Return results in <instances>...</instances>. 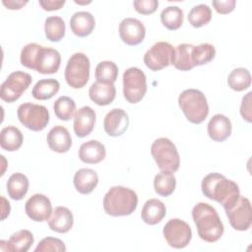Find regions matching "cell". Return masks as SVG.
<instances>
[{
	"label": "cell",
	"instance_id": "1",
	"mask_svg": "<svg viewBox=\"0 0 252 252\" xmlns=\"http://www.w3.org/2000/svg\"><path fill=\"white\" fill-rule=\"evenodd\" d=\"M201 188L207 198L220 203L223 209L234 204L240 196L238 185L218 172L206 175L202 180Z\"/></svg>",
	"mask_w": 252,
	"mask_h": 252
},
{
	"label": "cell",
	"instance_id": "2",
	"mask_svg": "<svg viewBox=\"0 0 252 252\" xmlns=\"http://www.w3.org/2000/svg\"><path fill=\"white\" fill-rule=\"evenodd\" d=\"M192 218L198 235L206 242H216L223 234V224L217 210L208 203L200 202L192 209Z\"/></svg>",
	"mask_w": 252,
	"mask_h": 252
},
{
	"label": "cell",
	"instance_id": "3",
	"mask_svg": "<svg viewBox=\"0 0 252 252\" xmlns=\"http://www.w3.org/2000/svg\"><path fill=\"white\" fill-rule=\"evenodd\" d=\"M138 196L135 191L123 186L111 187L103 197V209L112 217L129 216L136 210Z\"/></svg>",
	"mask_w": 252,
	"mask_h": 252
},
{
	"label": "cell",
	"instance_id": "4",
	"mask_svg": "<svg viewBox=\"0 0 252 252\" xmlns=\"http://www.w3.org/2000/svg\"><path fill=\"white\" fill-rule=\"evenodd\" d=\"M178 104L186 119L193 124L202 123L209 114V105L205 94L196 89L183 91L178 96Z\"/></svg>",
	"mask_w": 252,
	"mask_h": 252
},
{
	"label": "cell",
	"instance_id": "5",
	"mask_svg": "<svg viewBox=\"0 0 252 252\" xmlns=\"http://www.w3.org/2000/svg\"><path fill=\"white\" fill-rule=\"evenodd\" d=\"M151 154L160 170L175 172L180 165L178 151L168 138H158L151 146Z\"/></svg>",
	"mask_w": 252,
	"mask_h": 252
},
{
	"label": "cell",
	"instance_id": "6",
	"mask_svg": "<svg viewBox=\"0 0 252 252\" xmlns=\"http://www.w3.org/2000/svg\"><path fill=\"white\" fill-rule=\"evenodd\" d=\"M91 63L88 56L82 52L74 53L65 68V80L73 89L83 88L90 78Z\"/></svg>",
	"mask_w": 252,
	"mask_h": 252
},
{
	"label": "cell",
	"instance_id": "7",
	"mask_svg": "<svg viewBox=\"0 0 252 252\" xmlns=\"http://www.w3.org/2000/svg\"><path fill=\"white\" fill-rule=\"evenodd\" d=\"M147 93V78L145 73L137 68L130 67L123 74V94L130 103H138Z\"/></svg>",
	"mask_w": 252,
	"mask_h": 252
},
{
	"label": "cell",
	"instance_id": "8",
	"mask_svg": "<svg viewBox=\"0 0 252 252\" xmlns=\"http://www.w3.org/2000/svg\"><path fill=\"white\" fill-rule=\"evenodd\" d=\"M20 122L32 131L43 130L49 122L48 109L40 104L32 102L22 103L17 110Z\"/></svg>",
	"mask_w": 252,
	"mask_h": 252
},
{
	"label": "cell",
	"instance_id": "9",
	"mask_svg": "<svg viewBox=\"0 0 252 252\" xmlns=\"http://www.w3.org/2000/svg\"><path fill=\"white\" fill-rule=\"evenodd\" d=\"M32 81V78L29 73L23 71H15L11 73L1 85V99L9 103L16 101L30 87Z\"/></svg>",
	"mask_w": 252,
	"mask_h": 252
},
{
	"label": "cell",
	"instance_id": "10",
	"mask_svg": "<svg viewBox=\"0 0 252 252\" xmlns=\"http://www.w3.org/2000/svg\"><path fill=\"white\" fill-rule=\"evenodd\" d=\"M162 232L167 244L176 249L186 247L192 239L190 225L180 219L169 220L164 224Z\"/></svg>",
	"mask_w": 252,
	"mask_h": 252
},
{
	"label": "cell",
	"instance_id": "11",
	"mask_svg": "<svg viewBox=\"0 0 252 252\" xmlns=\"http://www.w3.org/2000/svg\"><path fill=\"white\" fill-rule=\"evenodd\" d=\"M174 47L166 41L155 43L144 55V63L152 71H159L172 65Z\"/></svg>",
	"mask_w": 252,
	"mask_h": 252
},
{
	"label": "cell",
	"instance_id": "12",
	"mask_svg": "<svg viewBox=\"0 0 252 252\" xmlns=\"http://www.w3.org/2000/svg\"><path fill=\"white\" fill-rule=\"evenodd\" d=\"M230 225L239 231L250 228L252 222V210L250 201L243 196H239L234 204L224 209Z\"/></svg>",
	"mask_w": 252,
	"mask_h": 252
},
{
	"label": "cell",
	"instance_id": "13",
	"mask_svg": "<svg viewBox=\"0 0 252 252\" xmlns=\"http://www.w3.org/2000/svg\"><path fill=\"white\" fill-rule=\"evenodd\" d=\"M25 211L32 220L41 222L49 220L52 214V205L45 195L34 194L26 202Z\"/></svg>",
	"mask_w": 252,
	"mask_h": 252
},
{
	"label": "cell",
	"instance_id": "14",
	"mask_svg": "<svg viewBox=\"0 0 252 252\" xmlns=\"http://www.w3.org/2000/svg\"><path fill=\"white\" fill-rule=\"evenodd\" d=\"M60 63L61 55L56 49L40 46L33 61V70L44 75L54 74L58 71Z\"/></svg>",
	"mask_w": 252,
	"mask_h": 252
},
{
	"label": "cell",
	"instance_id": "15",
	"mask_svg": "<svg viewBox=\"0 0 252 252\" xmlns=\"http://www.w3.org/2000/svg\"><path fill=\"white\" fill-rule=\"evenodd\" d=\"M119 35L128 45L140 44L146 35L144 24L135 18H125L119 24Z\"/></svg>",
	"mask_w": 252,
	"mask_h": 252
},
{
	"label": "cell",
	"instance_id": "16",
	"mask_svg": "<svg viewBox=\"0 0 252 252\" xmlns=\"http://www.w3.org/2000/svg\"><path fill=\"white\" fill-rule=\"evenodd\" d=\"M129 126L128 114L121 108H113L104 117L103 129L110 137H118L124 134Z\"/></svg>",
	"mask_w": 252,
	"mask_h": 252
},
{
	"label": "cell",
	"instance_id": "17",
	"mask_svg": "<svg viewBox=\"0 0 252 252\" xmlns=\"http://www.w3.org/2000/svg\"><path fill=\"white\" fill-rule=\"evenodd\" d=\"M95 123V112L90 106H83L76 110L74 114V132L80 137L84 138L92 133Z\"/></svg>",
	"mask_w": 252,
	"mask_h": 252
},
{
	"label": "cell",
	"instance_id": "18",
	"mask_svg": "<svg viewBox=\"0 0 252 252\" xmlns=\"http://www.w3.org/2000/svg\"><path fill=\"white\" fill-rule=\"evenodd\" d=\"M33 235L30 230L21 229L13 233L9 240L0 241V249L9 252H27L33 243Z\"/></svg>",
	"mask_w": 252,
	"mask_h": 252
},
{
	"label": "cell",
	"instance_id": "19",
	"mask_svg": "<svg viewBox=\"0 0 252 252\" xmlns=\"http://www.w3.org/2000/svg\"><path fill=\"white\" fill-rule=\"evenodd\" d=\"M46 141L49 148L59 154L68 152L72 146V138L68 129L61 125L54 126L50 129Z\"/></svg>",
	"mask_w": 252,
	"mask_h": 252
},
{
	"label": "cell",
	"instance_id": "20",
	"mask_svg": "<svg viewBox=\"0 0 252 252\" xmlns=\"http://www.w3.org/2000/svg\"><path fill=\"white\" fill-rule=\"evenodd\" d=\"M116 95V89L112 83L96 81L92 84L89 90L90 98L97 105L104 106L110 104Z\"/></svg>",
	"mask_w": 252,
	"mask_h": 252
},
{
	"label": "cell",
	"instance_id": "21",
	"mask_svg": "<svg viewBox=\"0 0 252 252\" xmlns=\"http://www.w3.org/2000/svg\"><path fill=\"white\" fill-rule=\"evenodd\" d=\"M232 126L228 117L223 114L214 115L208 123L209 137L215 142H223L231 134Z\"/></svg>",
	"mask_w": 252,
	"mask_h": 252
},
{
	"label": "cell",
	"instance_id": "22",
	"mask_svg": "<svg viewBox=\"0 0 252 252\" xmlns=\"http://www.w3.org/2000/svg\"><path fill=\"white\" fill-rule=\"evenodd\" d=\"M79 158L89 164L98 163L104 159L106 156L105 147L99 141L90 140L81 145L79 149Z\"/></svg>",
	"mask_w": 252,
	"mask_h": 252
},
{
	"label": "cell",
	"instance_id": "23",
	"mask_svg": "<svg viewBox=\"0 0 252 252\" xmlns=\"http://www.w3.org/2000/svg\"><path fill=\"white\" fill-rule=\"evenodd\" d=\"M95 27L94 16L87 11H80L73 14L70 19V28L74 34L80 37L88 36Z\"/></svg>",
	"mask_w": 252,
	"mask_h": 252
},
{
	"label": "cell",
	"instance_id": "24",
	"mask_svg": "<svg viewBox=\"0 0 252 252\" xmlns=\"http://www.w3.org/2000/svg\"><path fill=\"white\" fill-rule=\"evenodd\" d=\"M74 223L72 212L66 207H57L48 220L49 228L58 233L68 232Z\"/></svg>",
	"mask_w": 252,
	"mask_h": 252
},
{
	"label": "cell",
	"instance_id": "25",
	"mask_svg": "<svg viewBox=\"0 0 252 252\" xmlns=\"http://www.w3.org/2000/svg\"><path fill=\"white\" fill-rule=\"evenodd\" d=\"M166 215L165 205L158 199L148 200L141 211V218L147 224L154 225L162 220Z\"/></svg>",
	"mask_w": 252,
	"mask_h": 252
},
{
	"label": "cell",
	"instance_id": "26",
	"mask_svg": "<svg viewBox=\"0 0 252 252\" xmlns=\"http://www.w3.org/2000/svg\"><path fill=\"white\" fill-rule=\"evenodd\" d=\"M74 186L76 190L84 195L94 191L98 183L97 173L91 168H80L74 175Z\"/></svg>",
	"mask_w": 252,
	"mask_h": 252
},
{
	"label": "cell",
	"instance_id": "27",
	"mask_svg": "<svg viewBox=\"0 0 252 252\" xmlns=\"http://www.w3.org/2000/svg\"><path fill=\"white\" fill-rule=\"evenodd\" d=\"M7 193L9 197L13 200H22L29 190V179L21 172H16L12 174L6 184Z\"/></svg>",
	"mask_w": 252,
	"mask_h": 252
},
{
	"label": "cell",
	"instance_id": "28",
	"mask_svg": "<svg viewBox=\"0 0 252 252\" xmlns=\"http://www.w3.org/2000/svg\"><path fill=\"white\" fill-rule=\"evenodd\" d=\"M194 45L182 43L174 48L172 65L180 71H189L195 67L192 59V50Z\"/></svg>",
	"mask_w": 252,
	"mask_h": 252
},
{
	"label": "cell",
	"instance_id": "29",
	"mask_svg": "<svg viewBox=\"0 0 252 252\" xmlns=\"http://www.w3.org/2000/svg\"><path fill=\"white\" fill-rule=\"evenodd\" d=\"M23 134L19 128L15 126H7L1 130L0 146L8 152H15L20 149L23 144Z\"/></svg>",
	"mask_w": 252,
	"mask_h": 252
},
{
	"label": "cell",
	"instance_id": "30",
	"mask_svg": "<svg viewBox=\"0 0 252 252\" xmlns=\"http://www.w3.org/2000/svg\"><path fill=\"white\" fill-rule=\"evenodd\" d=\"M60 89V83L55 79L39 80L32 88V94L35 99L46 100L53 97Z\"/></svg>",
	"mask_w": 252,
	"mask_h": 252
},
{
	"label": "cell",
	"instance_id": "31",
	"mask_svg": "<svg viewBox=\"0 0 252 252\" xmlns=\"http://www.w3.org/2000/svg\"><path fill=\"white\" fill-rule=\"evenodd\" d=\"M176 186V178L171 171L161 170L155 176L154 179V188L156 193L160 196L167 197L171 195Z\"/></svg>",
	"mask_w": 252,
	"mask_h": 252
},
{
	"label": "cell",
	"instance_id": "32",
	"mask_svg": "<svg viewBox=\"0 0 252 252\" xmlns=\"http://www.w3.org/2000/svg\"><path fill=\"white\" fill-rule=\"evenodd\" d=\"M65 23L59 16L46 18L44 23V32L48 40L52 42L60 41L65 35Z\"/></svg>",
	"mask_w": 252,
	"mask_h": 252
},
{
	"label": "cell",
	"instance_id": "33",
	"mask_svg": "<svg viewBox=\"0 0 252 252\" xmlns=\"http://www.w3.org/2000/svg\"><path fill=\"white\" fill-rule=\"evenodd\" d=\"M183 11L178 6H168L160 13L162 25L170 31L178 30L183 24Z\"/></svg>",
	"mask_w": 252,
	"mask_h": 252
},
{
	"label": "cell",
	"instance_id": "34",
	"mask_svg": "<svg viewBox=\"0 0 252 252\" xmlns=\"http://www.w3.org/2000/svg\"><path fill=\"white\" fill-rule=\"evenodd\" d=\"M227 84L230 89L236 92L247 90L251 85L250 72L245 68L233 69L227 77Z\"/></svg>",
	"mask_w": 252,
	"mask_h": 252
},
{
	"label": "cell",
	"instance_id": "35",
	"mask_svg": "<svg viewBox=\"0 0 252 252\" xmlns=\"http://www.w3.org/2000/svg\"><path fill=\"white\" fill-rule=\"evenodd\" d=\"M53 110L57 118L63 121H68L76 112V102L69 96H60L55 100Z\"/></svg>",
	"mask_w": 252,
	"mask_h": 252
},
{
	"label": "cell",
	"instance_id": "36",
	"mask_svg": "<svg viewBox=\"0 0 252 252\" xmlns=\"http://www.w3.org/2000/svg\"><path fill=\"white\" fill-rule=\"evenodd\" d=\"M212 19L211 8L206 4H199L194 6L189 14L188 21L194 28H201L210 23Z\"/></svg>",
	"mask_w": 252,
	"mask_h": 252
},
{
	"label": "cell",
	"instance_id": "37",
	"mask_svg": "<svg viewBox=\"0 0 252 252\" xmlns=\"http://www.w3.org/2000/svg\"><path fill=\"white\" fill-rule=\"evenodd\" d=\"M94 76L96 81L114 84L118 76V67L112 61H101L95 67Z\"/></svg>",
	"mask_w": 252,
	"mask_h": 252
},
{
	"label": "cell",
	"instance_id": "38",
	"mask_svg": "<svg viewBox=\"0 0 252 252\" xmlns=\"http://www.w3.org/2000/svg\"><path fill=\"white\" fill-rule=\"evenodd\" d=\"M216 55V49L213 44L205 42L197 46L194 45L192 50V59L195 66H201L211 62Z\"/></svg>",
	"mask_w": 252,
	"mask_h": 252
},
{
	"label": "cell",
	"instance_id": "39",
	"mask_svg": "<svg viewBox=\"0 0 252 252\" xmlns=\"http://www.w3.org/2000/svg\"><path fill=\"white\" fill-rule=\"evenodd\" d=\"M64 252L66 251L65 243L55 237H45L39 243L34 249V252Z\"/></svg>",
	"mask_w": 252,
	"mask_h": 252
},
{
	"label": "cell",
	"instance_id": "40",
	"mask_svg": "<svg viewBox=\"0 0 252 252\" xmlns=\"http://www.w3.org/2000/svg\"><path fill=\"white\" fill-rule=\"evenodd\" d=\"M40 46L41 45L34 42L27 44L21 51V55H20L21 64L29 69L33 70V61Z\"/></svg>",
	"mask_w": 252,
	"mask_h": 252
},
{
	"label": "cell",
	"instance_id": "41",
	"mask_svg": "<svg viewBox=\"0 0 252 252\" xmlns=\"http://www.w3.org/2000/svg\"><path fill=\"white\" fill-rule=\"evenodd\" d=\"M135 10L142 15H150L156 12L158 7V0H136L133 2Z\"/></svg>",
	"mask_w": 252,
	"mask_h": 252
},
{
	"label": "cell",
	"instance_id": "42",
	"mask_svg": "<svg viewBox=\"0 0 252 252\" xmlns=\"http://www.w3.org/2000/svg\"><path fill=\"white\" fill-rule=\"evenodd\" d=\"M215 10L222 15L228 14L234 10L236 1L235 0H224V1H213L212 2Z\"/></svg>",
	"mask_w": 252,
	"mask_h": 252
},
{
	"label": "cell",
	"instance_id": "43",
	"mask_svg": "<svg viewBox=\"0 0 252 252\" xmlns=\"http://www.w3.org/2000/svg\"><path fill=\"white\" fill-rule=\"evenodd\" d=\"M251 94L252 93L249 92L245 96H243L241 105H240V114L244 120L247 122L252 121V116H251Z\"/></svg>",
	"mask_w": 252,
	"mask_h": 252
},
{
	"label": "cell",
	"instance_id": "44",
	"mask_svg": "<svg viewBox=\"0 0 252 252\" xmlns=\"http://www.w3.org/2000/svg\"><path fill=\"white\" fill-rule=\"evenodd\" d=\"M38 3L45 11H55L64 6L65 0H39Z\"/></svg>",
	"mask_w": 252,
	"mask_h": 252
},
{
	"label": "cell",
	"instance_id": "45",
	"mask_svg": "<svg viewBox=\"0 0 252 252\" xmlns=\"http://www.w3.org/2000/svg\"><path fill=\"white\" fill-rule=\"evenodd\" d=\"M2 3H3V5H4L5 7H7V9H10V10H19V9H21L23 6H25V5L28 3V1H27V0H26V1H14V0H8V1H6V0H3Z\"/></svg>",
	"mask_w": 252,
	"mask_h": 252
},
{
	"label": "cell",
	"instance_id": "46",
	"mask_svg": "<svg viewBox=\"0 0 252 252\" xmlns=\"http://www.w3.org/2000/svg\"><path fill=\"white\" fill-rule=\"evenodd\" d=\"M2 201V220H5L9 214H10V203L4 198V196H1Z\"/></svg>",
	"mask_w": 252,
	"mask_h": 252
},
{
	"label": "cell",
	"instance_id": "47",
	"mask_svg": "<svg viewBox=\"0 0 252 252\" xmlns=\"http://www.w3.org/2000/svg\"><path fill=\"white\" fill-rule=\"evenodd\" d=\"M75 3H77V4H89V3H91V1H85V2H80V1H75Z\"/></svg>",
	"mask_w": 252,
	"mask_h": 252
}]
</instances>
